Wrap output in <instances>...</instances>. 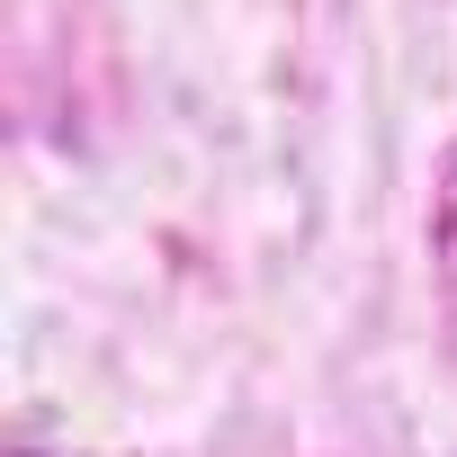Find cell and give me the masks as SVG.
<instances>
[{
	"instance_id": "2",
	"label": "cell",
	"mask_w": 457,
	"mask_h": 457,
	"mask_svg": "<svg viewBox=\"0 0 457 457\" xmlns=\"http://www.w3.org/2000/svg\"><path fill=\"white\" fill-rule=\"evenodd\" d=\"M19 457H37V448H19Z\"/></svg>"
},
{
	"instance_id": "1",
	"label": "cell",
	"mask_w": 457,
	"mask_h": 457,
	"mask_svg": "<svg viewBox=\"0 0 457 457\" xmlns=\"http://www.w3.org/2000/svg\"><path fill=\"white\" fill-rule=\"evenodd\" d=\"M430 287H439V332L457 359V144L439 153V179H430Z\"/></svg>"
}]
</instances>
